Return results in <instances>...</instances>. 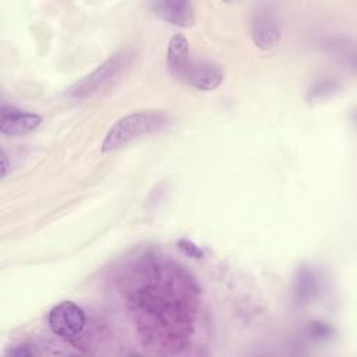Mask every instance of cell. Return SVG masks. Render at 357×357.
<instances>
[{
    "label": "cell",
    "mask_w": 357,
    "mask_h": 357,
    "mask_svg": "<svg viewBox=\"0 0 357 357\" xmlns=\"http://www.w3.org/2000/svg\"><path fill=\"white\" fill-rule=\"evenodd\" d=\"M170 116L165 110H139L119 119L107 131L102 152H114L141 138L165 131L170 126Z\"/></svg>",
    "instance_id": "1"
},
{
    "label": "cell",
    "mask_w": 357,
    "mask_h": 357,
    "mask_svg": "<svg viewBox=\"0 0 357 357\" xmlns=\"http://www.w3.org/2000/svg\"><path fill=\"white\" fill-rule=\"evenodd\" d=\"M131 59L132 53L128 50H120L114 53L100 66H98L92 73L70 86L68 95L74 99H84L96 93L98 91L107 86L113 79H116L121 71L127 68Z\"/></svg>",
    "instance_id": "2"
},
{
    "label": "cell",
    "mask_w": 357,
    "mask_h": 357,
    "mask_svg": "<svg viewBox=\"0 0 357 357\" xmlns=\"http://www.w3.org/2000/svg\"><path fill=\"white\" fill-rule=\"evenodd\" d=\"M248 31L254 45L261 50L273 49L282 36L280 22L269 4H257L250 13Z\"/></svg>",
    "instance_id": "3"
},
{
    "label": "cell",
    "mask_w": 357,
    "mask_h": 357,
    "mask_svg": "<svg viewBox=\"0 0 357 357\" xmlns=\"http://www.w3.org/2000/svg\"><path fill=\"white\" fill-rule=\"evenodd\" d=\"M47 324L50 331L60 339L74 340L85 329L86 317L84 310L73 301H61L54 305L49 315Z\"/></svg>",
    "instance_id": "4"
},
{
    "label": "cell",
    "mask_w": 357,
    "mask_h": 357,
    "mask_svg": "<svg viewBox=\"0 0 357 357\" xmlns=\"http://www.w3.org/2000/svg\"><path fill=\"white\" fill-rule=\"evenodd\" d=\"M225 79V70L215 61L190 59L180 81L198 91H213Z\"/></svg>",
    "instance_id": "5"
},
{
    "label": "cell",
    "mask_w": 357,
    "mask_h": 357,
    "mask_svg": "<svg viewBox=\"0 0 357 357\" xmlns=\"http://www.w3.org/2000/svg\"><path fill=\"white\" fill-rule=\"evenodd\" d=\"M42 123L36 113L22 112L14 106L3 105L0 112V132L6 138L22 137L33 132Z\"/></svg>",
    "instance_id": "6"
},
{
    "label": "cell",
    "mask_w": 357,
    "mask_h": 357,
    "mask_svg": "<svg viewBox=\"0 0 357 357\" xmlns=\"http://www.w3.org/2000/svg\"><path fill=\"white\" fill-rule=\"evenodd\" d=\"M152 13L160 20L188 28L195 22V10L194 4L184 0H163V1H151L148 4Z\"/></svg>",
    "instance_id": "7"
},
{
    "label": "cell",
    "mask_w": 357,
    "mask_h": 357,
    "mask_svg": "<svg viewBox=\"0 0 357 357\" xmlns=\"http://www.w3.org/2000/svg\"><path fill=\"white\" fill-rule=\"evenodd\" d=\"M188 61H190L188 42L181 33H176L174 36H172L167 46V54H166L167 70L174 78L180 79Z\"/></svg>",
    "instance_id": "8"
},
{
    "label": "cell",
    "mask_w": 357,
    "mask_h": 357,
    "mask_svg": "<svg viewBox=\"0 0 357 357\" xmlns=\"http://www.w3.org/2000/svg\"><path fill=\"white\" fill-rule=\"evenodd\" d=\"M319 290V280L314 271L303 268L298 271L294 282V300L300 304L308 303Z\"/></svg>",
    "instance_id": "9"
},
{
    "label": "cell",
    "mask_w": 357,
    "mask_h": 357,
    "mask_svg": "<svg viewBox=\"0 0 357 357\" xmlns=\"http://www.w3.org/2000/svg\"><path fill=\"white\" fill-rule=\"evenodd\" d=\"M336 89V82L333 81H325V82H319L317 84L314 88H311L307 99H321L325 98L328 93H332Z\"/></svg>",
    "instance_id": "10"
},
{
    "label": "cell",
    "mask_w": 357,
    "mask_h": 357,
    "mask_svg": "<svg viewBox=\"0 0 357 357\" xmlns=\"http://www.w3.org/2000/svg\"><path fill=\"white\" fill-rule=\"evenodd\" d=\"M177 247L187 255V257H191V258H202L204 257V251L195 245L194 243L188 241V240H180L177 243Z\"/></svg>",
    "instance_id": "11"
},
{
    "label": "cell",
    "mask_w": 357,
    "mask_h": 357,
    "mask_svg": "<svg viewBox=\"0 0 357 357\" xmlns=\"http://www.w3.org/2000/svg\"><path fill=\"white\" fill-rule=\"evenodd\" d=\"M11 356H17V357H28V356H35V354H39L38 350H35L33 346L31 344H20V346H15L14 349H11L8 351Z\"/></svg>",
    "instance_id": "12"
},
{
    "label": "cell",
    "mask_w": 357,
    "mask_h": 357,
    "mask_svg": "<svg viewBox=\"0 0 357 357\" xmlns=\"http://www.w3.org/2000/svg\"><path fill=\"white\" fill-rule=\"evenodd\" d=\"M0 167H1V177H6V174H7V170H8V159H7V155H6V152L4 151H1V165H0Z\"/></svg>",
    "instance_id": "13"
}]
</instances>
